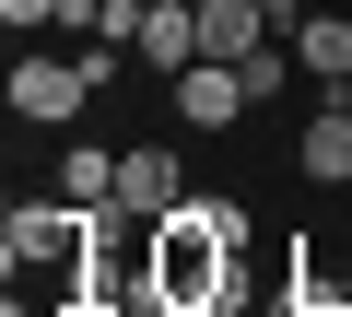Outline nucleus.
Instances as JSON below:
<instances>
[{"label": "nucleus", "mask_w": 352, "mask_h": 317, "mask_svg": "<svg viewBox=\"0 0 352 317\" xmlns=\"http://www.w3.org/2000/svg\"><path fill=\"white\" fill-rule=\"evenodd\" d=\"M235 247H247V212L235 200H176L153 223V317H235Z\"/></svg>", "instance_id": "1"}, {"label": "nucleus", "mask_w": 352, "mask_h": 317, "mask_svg": "<svg viewBox=\"0 0 352 317\" xmlns=\"http://www.w3.org/2000/svg\"><path fill=\"white\" fill-rule=\"evenodd\" d=\"M94 235H106V212H82V200H24L12 223H0V259H12V282H24V270H59V282H82Z\"/></svg>", "instance_id": "2"}, {"label": "nucleus", "mask_w": 352, "mask_h": 317, "mask_svg": "<svg viewBox=\"0 0 352 317\" xmlns=\"http://www.w3.org/2000/svg\"><path fill=\"white\" fill-rule=\"evenodd\" d=\"M82 94H94V71H82V59H47V47H24V59H12V118L71 129V118H82Z\"/></svg>", "instance_id": "3"}, {"label": "nucleus", "mask_w": 352, "mask_h": 317, "mask_svg": "<svg viewBox=\"0 0 352 317\" xmlns=\"http://www.w3.org/2000/svg\"><path fill=\"white\" fill-rule=\"evenodd\" d=\"M129 47H141V59H153L164 83H176V71H200V59H212V36H200V0H153Z\"/></svg>", "instance_id": "4"}, {"label": "nucleus", "mask_w": 352, "mask_h": 317, "mask_svg": "<svg viewBox=\"0 0 352 317\" xmlns=\"http://www.w3.org/2000/svg\"><path fill=\"white\" fill-rule=\"evenodd\" d=\"M176 200H188V177H176V153H164V141L118 153V212H129V223H164Z\"/></svg>", "instance_id": "5"}, {"label": "nucleus", "mask_w": 352, "mask_h": 317, "mask_svg": "<svg viewBox=\"0 0 352 317\" xmlns=\"http://www.w3.org/2000/svg\"><path fill=\"white\" fill-rule=\"evenodd\" d=\"M258 94H247V71L235 59H200V71H176V118L188 129H223V118H247Z\"/></svg>", "instance_id": "6"}, {"label": "nucleus", "mask_w": 352, "mask_h": 317, "mask_svg": "<svg viewBox=\"0 0 352 317\" xmlns=\"http://www.w3.org/2000/svg\"><path fill=\"white\" fill-rule=\"evenodd\" d=\"M305 177H317V188H340V177H352V83L305 118Z\"/></svg>", "instance_id": "7"}, {"label": "nucleus", "mask_w": 352, "mask_h": 317, "mask_svg": "<svg viewBox=\"0 0 352 317\" xmlns=\"http://www.w3.org/2000/svg\"><path fill=\"white\" fill-rule=\"evenodd\" d=\"M59 200L118 212V153H106V141H59Z\"/></svg>", "instance_id": "8"}, {"label": "nucleus", "mask_w": 352, "mask_h": 317, "mask_svg": "<svg viewBox=\"0 0 352 317\" xmlns=\"http://www.w3.org/2000/svg\"><path fill=\"white\" fill-rule=\"evenodd\" d=\"M282 36H294V47H305V71H317V83H329V94H340V83H352V24H340V12H294V24H282Z\"/></svg>", "instance_id": "9"}, {"label": "nucleus", "mask_w": 352, "mask_h": 317, "mask_svg": "<svg viewBox=\"0 0 352 317\" xmlns=\"http://www.w3.org/2000/svg\"><path fill=\"white\" fill-rule=\"evenodd\" d=\"M235 71H247V94H258V106H270V94L294 83V59H282V47H258V59H235Z\"/></svg>", "instance_id": "10"}, {"label": "nucleus", "mask_w": 352, "mask_h": 317, "mask_svg": "<svg viewBox=\"0 0 352 317\" xmlns=\"http://www.w3.org/2000/svg\"><path fill=\"white\" fill-rule=\"evenodd\" d=\"M71 12V0H0V24H12V36H36V24H59Z\"/></svg>", "instance_id": "11"}, {"label": "nucleus", "mask_w": 352, "mask_h": 317, "mask_svg": "<svg viewBox=\"0 0 352 317\" xmlns=\"http://www.w3.org/2000/svg\"><path fill=\"white\" fill-rule=\"evenodd\" d=\"M294 12H317V0H270V24H294Z\"/></svg>", "instance_id": "12"}, {"label": "nucleus", "mask_w": 352, "mask_h": 317, "mask_svg": "<svg viewBox=\"0 0 352 317\" xmlns=\"http://www.w3.org/2000/svg\"><path fill=\"white\" fill-rule=\"evenodd\" d=\"M129 12H153V0H129Z\"/></svg>", "instance_id": "13"}, {"label": "nucleus", "mask_w": 352, "mask_h": 317, "mask_svg": "<svg viewBox=\"0 0 352 317\" xmlns=\"http://www.w3.org/2000/svg\"><path fill=\"white\" fill-rule=\"evenodd\" d=\"M12 317H24V294H12Z\"/></svg>", "instance_id": "14"}, {"label": "nucleus", "mask_w": 352, "mask_h": 317, "mask_svg": "<svg viewBox=\"0 0 352 317\" xmlns=\"http://www.w3.org/2000/svg\"><path fill=\"white\" fill-rule=\"evenodd\" d=\"M235 317H247V305H235Z\"/></svg>", "instance_id": "15"}]
</instances>
